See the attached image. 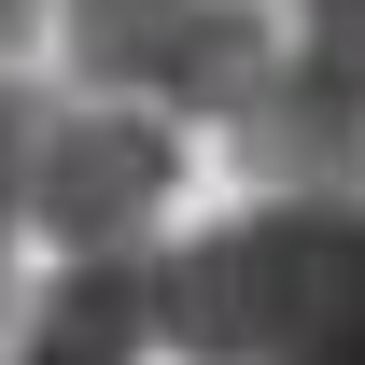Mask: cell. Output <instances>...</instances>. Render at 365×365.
Segmentation results:
<instances>
[{
  "label": "cell",
  "mask_w": 365,
  "mask_h": 365,
  "mask_svg": "<svg viewBox=\"0 0 365 365\" xmlns=\"http://www.w3.org/2000/svg\"><path fill=\"white\" fill-rule=\"evenodd\" d=\"M155 351L182 365H365V197H267L155 253Z\"/></svg>",
  "instance_id": "6da1fadb"
},
{
  "label": "cell",
  "mask_w": 365,
  "mask_h": 365,
  "mask_svg": "<svg viewBox=\"0 0 365 365\" xmlns=\"http://www.w3.org/2000/svg\"><path fill=\"white\" fill-rule=\"evenodd\" d=\"M56 43L85 71V98H127V113H239V85L267 71V14L253 0H56Z\"/></svg>",
  "instance_id": "7a4b0ae2"
},
{
  "label": "cell",
  "mask_w": 365,
  "mask_h": 365,
  "mask_svg": "<svg viewBox=\"0 0 365 365\" xmlns=\"http://www.w3.org/2000/svg\"><path fill=\"white\" fill-rule=\"evenodd\" d=\"M182 182V127L127 98H43L29 127V225L56 253H140V225Z\"/></svg>",
  "instance_id": "3957f363"
},
{
  "label": "cell",
  "mask_w": 365,
  "mask_h": 365,
  "mask_svg": "<svg viewBox=\"0 0 365 365\" xmlns=\"http://www.w3.org/2000/svg\"><path fill=\"white\" fill-rule=\"evenodd\" d=\"M225 127H239V169L267 182V197H337V182H365V85L323 71V56H295V43L239 85Z\"/></svg>",
  "instance_id": "277c9868"
},
{
  "label": "cell",
  "mask_w": 365,
  "mask_h": 365,
  "mask_svg": "<svg viewBox=\"0 0 365 365\" xmlns=\"http://www.w3.org/2000/svg\"><path fill=\"white\" fill-rule=\"evenodd\" d=\"M140 351H155V253H71L0 365H140Z\"/></svg>",
  "instance_id": "5b68a950"
},
{
  "label": "cell",
  "mask_w": 365,
  "mask_h": 365,
  "mask_svg": "<svg viewBox=\"0 0 365 365\" xmlns=\"http://www.w3.org/2000/svg\"><path fill=\"white\" fill-rule=\"evenodd\" d=\"M29 127H43V98L0 71V295H14V225H29Z\"/></svg>",
  "instance_id": "8992f818"
},
{
  "label": "cell",
  "mask_w": 365,
  "mask_h": 365,
  "mask_svg": "<svg viewBox=\"0 0 365 365\" xmlns=\"http://www.w3.org/2000/svg\"><path fill=\"white\" fill-rule=\"evenodd\" d=\"M295 56H323V71L365 85V0H295Z\"/></svg>",
  "instance_id": "52a82bcc"
},
{
  "label": "cell",
  "mask_w": 365,
  "mask_h": 365,
  "mask_svg": "<svg viewBox=\"0 0 365 365\" xmlns=\"http://www.w3.org/2000/svg\"><path fill=\"white\" fill-rule=\"evenodd\" d=\"M43 14H56V0H0V71H14V43H29Z\"/></svg>",
  "instance_id": "ba28073f"
}]
</instances>
